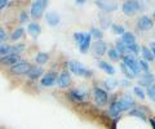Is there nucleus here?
<instances>
[{"instance_id": "f257e3e1", "label": "nucleus", "mask_w": 155, "mask_h": 129, "mask_svg": "<svg viewBox=\"0 0 155 129\" xmlns=\"http://www.w3.org/2000/svg\"><path fill=\"white\" fill-rule=\"evenodd\" d=\"M69 69L72 74L76 76H81V78H92L94 74L91 69H87L85 66L79 61H71L69 62Z\"/></svg>"}, {"instance_id": "f03ea898", "label": "nucleus", "mask_w": 155, "mask_h": 129, "mask_svg": "<svg viewBox=\"0 0 155 129\" xmlns=\"http://www.w3.org/2000/svg\"><path fill=\"white\" fill-rule=\"evenodd\" d=\"M145 9V3L138 2V0H129L124 2L122 5V11L125 16H133L137 12H141Z\"/></svg>"}, {"instance_id": "7ed1b4c3", "label": "nucleus", "mask_w": 155, "mask_h": 129, "mask_svg": "<svg viewBox=\"0 0 155 129\" xmlns=\"http://www.w3.org/2000/svg\"><path fill=\"white\" fill-rule=\"evenodd\" d=\"M48 5H49L48 0H38V2H34L30 8V16L34 20H39V18L44 14Z\"/></svg>"}, {"instance_id": "20e7f679", "label": "nucleus", "mask_w": 155, "mask_h": 129, "mask_svg": "<svg viewBox=\"0 0 155 129\" xmlns=\"http://www.w3.org/2000/svg\"><path fill=\"white\" fill-rule=\"evenodd\" d=\"M122 63H124L127 67L132 71V73L137 76L141 75V69H140V65H138V60L134 56H130V54H124L122 57Z\"/></svg>"}, {"instance_id": "39448f33", "label": "nucleus", "mask_w": 155, "mask_h": 129, "mask_svg": "<svg viewBox=\"0 0 155 129\" xmlns=\"http://www.w3.org/2000/svg\"><path fill=\"white\" fill-rule=\"evenodd\" d=\"M89 97V93L87 89H81V88H75L71 89L69 92V98L72 102L80 103V102H85Z\"/></svg>"}, {"instance_id": "423d86ee", "label": "nucleus", "mask_w": 155, "mask_h": 129, "mask_svg": "<svg viewBox=\"0 0 155 129\" xmlns=\"http://www.w3.org/2000/svg\"><path fill=\"white\" fill-rule=\"evenodd\" d=\"M58 82V73L57 71H48L47 74L43 75L40 80V85L44 88H51L53 85H56Z\"/></svg>"}, {"instance_id": "0eeeda50", "label": "nucleus", "mask_w": 155, "mask_h": 129, "mask_svg": "<svg viewBox=\"0 0 155 129\" xmlns=\"http://www.w3.org/2000/svg\"><path fill=\"white\" fill-rule=\"evenodd\" d=\"M93 97H94V101L97 105L100 106H105V105L109 103V93L106 92L105 89L100 88V87H94L93 88Z\"/></svg>"}, {"instance_id": "6e6552de", "label": "nucleus", "mask_w": 155, "mask_h": 129, "mask_svg": "<svg viewBox=\"0 0 155 129\" xmlns=\"http://www.w3.org/2000/svg\"><path fill=\"white\" fill-rule=\"evenodd\" d=\"M31 63L27 61H21L18 62V63L13 65L11 67V74L13 75H27L28 71L31 70Z\"/></svg>"}, {"instance_id": "1a4fd4ad", "label": "nucleus", "mask_w": 155, "mask_h": 129, "mask_svg": "<svg viewBox=\"0 0 155 129\" xmlns=\"http://www.w3.org/2000/svg\"><path fill=\"white\" fill-rule=\"evenodd\" d=\"M94 4L97 7H98L101 11H102L104 13H113L115 12L116 9H118V3L115 2H101V0H98V2H94Z\"/></svg>"}, {"instance_id": "9d476101", "label": "nucleus", "mask_w": 155, "mask_h": 129, "mask_svg": "<svg viewBox=\"0 0 155 129\" xmlns=\"http://www.w3.org/2000/svg\"><path fill=\"white\" fill-rule=\"evenodd\" d=\"M92 49H93V54L96 57H102L107 53V44L104 40H96L92 45Z\"/></svg>"}, {"instance_id": "9b49d317", "label": "nucleus", "mask_w": 155, "mask_h": 129, "mask_svg": "<svg viewBox=\"0 0 155 129\" xmlns=\"http://www.w3.org/2000/svg\"><path fill=\"white\" fill-rule=\"evenodd\" d=\"M154 21L149 16H142L137 20V28L140 31H147L150 28H153Z\"/></svg>"}, {"instance_id": "f8f14e48", "label": "nucleus", "mask_w": 155, "mask_h": 129, "mask_svg": "<svg viewBox=\"0 0 155 129\" xmlns=\"http://www.w3.org/2000/svg\"><path fill=\"white\" fill-rule=\"evenodd\" d=\"M155 84V76L151 73H147V74H141L138 78V87H150V85Z\"/></svg>"}, {"instance_id": "ddd939ff", "label": "nucleus", "mask_w": 155, "mask_h": 129, "mask_svg": "<svg viewBox=\"0 0 155 129\" xmlns=\"http://www.w3.org/2000/svg\"><path fill=\"white\" fill-rule=\"evenodd\" d=\"M21 56H16V54H8V56H4L0 58V65H5V66H12L18 63V62H21Z\"/></svg>"}, {"instance_id": "4468645a", "label": "nucleus", "mask_w": 155, "mask_h": 129, "mask_svg": "<svg viewBox=\"0 0 155 129\" xmlns=\"http://www.w3.org/2000/svg\"><path fill=\"white\" fill-rule=\"evenodd\" d=\"M57 84H58V87L62 88V89L69 87V85L71 84V75H70V73H67V71H62V73L58 75Z\"/></svg>"}, {"instance_id": "2eb2a0df", "label": "nucleus", "mask_w": 155, "mask_h": 129, "mask_svg": "<svg viewBox=\"0 0 155 129\" xmlns=\"http://www.w3.org/2000/svg\"><path fill=\"white\" fill-rule=\"evenodd\" d=\"M45 22L51 27H56V26L60 25L61 17H60V14H58L57 12H48L45 14Z\"/></svg>"}, {"instance_id": "dca6fc26", "label": "nucleus", "mask_w": 155, "mask_h": 129, "mask_svg": "<svg viewBox=\"0 0 155 129\" xmlns=\"http://www.w3.org/2000/svg\"><path fill=\"white\" fill-rule=\"evenodd\" d=\"M43 73H44V70H43L41 66H32L27 74V78L30 80H38L39 78L43 76Z\"/></svg>"}, {"instance_id": "f3484780", "label": "nucleus", "mask_w": 155, "mask_h": 129, "mask_svg": "<svg viewBox=\"0 0 155 129\" xmlns=\"http://www.w3.org/2000/svg\"><path fill=\"white\" fill-rule=\"evenodd\" d=\"M27 32L30 34L32 37H36L41 34V26L39 25L38 22H30L28 23V26H27Z\"/></svg>"}, {"instance_id": "a211bd4d", "label": "nucleus", "mask_w": 155, "mask_h": 129, "mask_svg": "<svg viewBox=\"0 0 155 129\" xmlns=\"http://www.w3.org/2000/svg\"><path fill=\"white\" fill-rule=\"evenodd\" d=\"M97 65H98V67L102 70L104 73L107 74V75L113 76V75H115V73H116L114 66L111 65V63H109V62H106V61H98V63H97Z\"/></svg>"}, {"instance_id": "6ab92c4d", "label": "nucleus", "mask_w": 155, "mask_h": 129, "mask_svg": "<svg viewBox=\"0 0 155 129\" xmlns=\"http://www.w3.org/2000/svg\"><path fill=\"white\" fill-rule=\"evenodd\" d=\"M91 44H92V36H91L89 32H85V39L79 45V49H80L81 53H87V52L89 50V48H91Z\"/></svg>"}, {"instance_id": "aec40b11", "label": "nucleus", "mask_w": 155, "mask_h": 129, "mask_svg": "<svg viewBox=\"0 0 155 129\" xmlns=\"http://www.w3.org/2000/svg\"><path fill=\"white\" fill-rule=\"evenodd\" d=\"M122 40L125 45H132V44H134L136 43V36H134V34L133 32H130V31H125L124 34L122 35Z\"/></svg>"}, {"instance_id": "412c9836", "label": "nucleus", "mask_w": 155, "mask_h": 129, "mask_svg": "<svg viewBox=\"0 0 155 129\" xmlns=\"http://www.w3.org/2000/svg\"><path fill=\"white\" fill-rule=\"evenodd\" d=\"M129 116H136V118H140L141 120H146V111H145L143 108H140V107H134L129 111L128 114Z\"/></svg>"}, {"instance_id": "4be33fe9", "label": "nucleus", "mask_w": 155, "mask_h": 129, "mask_svg": "<svg viewBox=\"0 0 155 129\" xmlns=\"http://www.w3.org/2000/svg\"><path fill=\"white\" fill-rule=\"evenodd\" d=\"M25 48H26L25 44H22V43H16V44L11 45V52H9V54L21 56V53L25 50Z\"/></svg>"}, {"instance_id": "5701e85b", "label": "nucleus", "mask_w": 155, "mask_h": 129, "mask_svg": "<svg viewBox=\"0 0 155 129\" xmlns=\"http://www.w3.org/2000/svg\"><path fill=\"white\" fill-rule=\"evenodd\" d=\"M141 54H142V60H145L146 62H153L154 61V56L151 53V49L149 47H141Z\"/></svg>"}, {"instance_id": "b1692460", "label": "nucleus", "mask_w": 155, "mask_h": 129, "mask_svg": "<svg viewBox=\"0 0 155 129\" xmlns=\"http://www.w3.org/2000/svg\"><path fill=\"white\" fill-rule=\"evenodd\" d=\"M48 61H49V54L45 53V52H39V53L35 56V62L40 66L45 65Z\"/></svg>"}, {"instance_id": "393cba45", "label": "nucleus", "mask_w": 155, "mask_h": 129, "mask_svg": "<svg viewBox=\"0 0 155 129\" xmlns=\"http://www.w3.org/2000/svg\"><path fill=\"white\" fill-rule=\"evenodd\" d=\"M141 53V47H140L137 43H134L132 45H127V54H130V56H137Z\"/></svg>"}, {"instance_id": "a878e982", "label": "nucleus", "mask_w": 155, "mask_h": 129, "mask_svg": "<svg viewBox=\"0 0 155 129\" xmlns=\"http://www.w3.org/2000/svg\"><path fill=\"white\" fill-rule=\"evenodd\" d=\"M115 49H116V52L120 54V56H124V54H127V45L124 44V43L122 41V40H116L115 41Z\"/></svg>"}, {"instance_id": "bb28decb", "label": "nucleus", "mask_w": 155, "mask_h": 129, "mask_svg": "<svg viewBox=\"0 0 155 129\" xmlns=\"http://www.w3.org/2000/svg\"><path fill=\"white\" fill-rule=\"evenodd\" d=\"M89 34L92 37H94L96 40H102L104 39V31L102 28H97V27H92Z\"/></svg>"}, {"instance_id": "cd10ccee", "label": "nucleus", "mask_w": 155, "mask_h": 129, "mask_svg": "<svg viewBox=\"0 0 155 129\" xmlns=\"http://www.w3.org/2000/svg\"><path fill=\"white\" fill-rule=\"evenodd\" d=\"M23 34H25V28H23V27H18V28H16V30L12 32V35L9 37H11L12 41H17V40H19L23 36Z\"/></svg>"}, {"instance_id": "c85d7f7f", "label": "nucleus", "mask_w": 155, "mask_h": 129, "mask_svg": "<svg viewBox=\"0 0 155 129\" xmlns=\"http://www.w3.org/2000/svg\"><path fill=\"white\" fill-rule=\"evenodd\" d=\"M104 85H105V88H106V92H110V90H114L116 87L119 85V82L118 80H115V79H107V80H105L104 82Z\"/></svg>"}, {"instance_id": "c756f323", "label": "nucleus", "mask_w": 155, "mask_h": 129, "mask_svg": "<svg viewBox=\"0 0 155 129\" xmlns=\"http://www.w3.org/2000/svg\"><path fill=\"white\" fill-rule=\"evenodd\" d=\"M119 66H120V70L123 71V74L125 75V78H127L128 80H132V79H134V78H137V76H136V75H134L132 71H130L124 63H122V62H120V65H119Z\"/></svg>"}, {"instance_id": "7c9ffc66", "label": "nucleus", "mask_w": 155, "mask_h": 129, "mask_svg": "<svg viewBox=\"0 0 155 129\" xmlns=\"http://www.w3.org/2000/svg\"><path fill=\"white\" fill-rule=\"evenodd\" d=\"M100 23H101V27L102 28H109V27H111V20H110V17L109 16H106V14H101L100 16Z\"/></svg>"}, {"instance_id": "2f4dec72", "label": "nucleus", "mask_w": 155, "mask_h": 129, "mask_svg": "<svg viewBox=\"0 0 155 129\" xmlns=\"http://www.w3.org/2000/svg\"><path fill=\"white\" fill-rule=\"evenodd\" d=\"M110 28H111V31H113V34H115V35H120V36H122L125 32L123 25H119V23H113Z\"/></svg>"}, {"instance_id": "473e14b6", "label": "nucleus", "mask_w": 155, "mask_h": 129, "mask_svg": "<svg viewBox=\"0 0 155 129\" xmlns=\"http://www.w3.org/2000/svg\"><path fill=\"white\" fill-rule=\"evenodd\" d=\"M107 56H109V58L111 61H119L120 58H122V56H120L118 52H116V49L113 47V48H109L107 49Z\"/></svg>"}, {"instance_id": "72a5a7b5", "label": "nucleus", "mask_w": 155, "mask_h": 129, "mask_svg": "<svg viewBox=\"0 0 155 129\" xmlns=\"http://www.w3.org/2000/svg\"><path fill=\"white\" fill-rule=\"evenodd\" d=\"M138 65H140V69H141V73H142V74H147V73H150L149 62H146L145 60H138Z\"/></svg>"}, {"instance_id": "f704fd0d", "label": "nucleus", "mask_w": 155, "mask_h": 129, "mask_svg": "<svg viewBox=\"0 0 155 129\" xmlns=\"http://www.w3.org/2000/svg\"><path fill=\"white\" fill-rule=\"evenodd\" d=\"M146 95L149 97L150 101H154L155 102V84L150 85V87L146 88Z\"/></svg>"}, {"instance_id": "c9c22d12", "label": "nucleus", "mask_w": 155, "mask_h": 129, "mask_svg": "<svg viewBox=\"0 0 155 129\" xmlns=\"http://www.w3.org/2000/svg\"><path fill=\"white\" fill-rule=\"evenodd\" d=\"M84 39H85V32L78 31V32H75V34H74V40L76 41L78 45H80L81 43L84 41Z\"/></svg>"}, {"instance_id": "e433bc0d", "label": "nucleus", "mask_w": 155, "mask_h": 129, "mask_svg": "<svg viewBox=\"0 0 155 129\" xmlns=\"http://www.w3.org/2000/svg\"><path fill=\"white\" fill-rule=\"evenodd\" d=\"M133 93H134L136 97H138L140 99H143L145 97H146V94H145L146 92H145V90H143L141 87H138V85H137V87H134V88H133Z\"/></svg>"}, {"instance_id": "4c0bfd02", "label": "nucleus", "mask_w": 155, "mask_h": 129, "mask_svg": "<svg viewBox=\"0 0 155 129\" xmlns=\"http://www.w3.org/2000/svg\"><path fill=\"white\" fill-rule=\"evenodd\" d=\"M9 52H11V45L9 44H2L0 45V57H4V56H8Z\"/></svg>"}, {"instance_id": "58836bf2", "label": "nucleus", "mask_w": 155, "mask_h": 129, "mask_svg": "<svg viewBox=\"0 0 155 129\" xmlns=\"http://www.w3.org/2000/svg\"><path fill=\"white\" fill-rule=\"evenodd\" d=\"M28 20H30V14H28L26 11H22L21 14H19V22L25 23V22H28Z\"/></svg>"}, {"instance_id": "ea45409f", "label": "nucleus", "mask_w": 155, "mask_h": 129, "mask_svg": "<svg viewBox=\"0 0 155 129\" xmlns=\"http://www.w3.org/2000/svg\"><path fill=\"white\" fill-rule=\"evenodd\" d=\"M8 39V35H7V31L4 30L3 27H0V45L4 44V41Z\"/></svg>"}, {"instance_id": "a19ab883", "label": "nucleus", "mask_w": 155, "mask_h": 129, "mask_svg": "<svg viewBox=\"0 0 155 129\" xmlns=\"http://www.w3.org/2000/svg\"><path fill=\"white\" fill-rule=\"evenodd\" d=\"M119 85H122V87H130V80H128V79H122L119 82Z\"/></svg>"}, {"instance_id": "79ce46f5", "label": "nucleus", "mask_w": 155, "mask_h": 129, "mask_svg": "<svg viewBox=\"0 0 155 129\" xmlns=\"http://www.w3.org/2000/svg\"><path fill=\"white\" fill-rule=\"evenodd\" d=\"M150 49H151V53L154 56V60H155V41L150 43Z\"/></svg>"}, {"instance_id": "37998d69", "label": "nucleus", "mask_w": 155, "mask_h": 129, "mask_svg": "<svg viewBox=\"0 0 155 129\" xmlns=\"http://www.w3.org/2000/svg\"><path fill=\"white\" fill-rule=\"evenodd\" d=\"M8 5V2L7 0H0V11L4 8V7H7Z\"/></svg>"}, {"instance_id": "c03bdc74", "label": "nucleus", "mask_w": 155, "mask_h": 129, "mask_svg": "<svg viewBox=\"0 0 155 129\" xmlns=\"http://www.w3.org/2000/svg\"><path fill=\"white\" fill-rule=\"evenodd\" d=\"M149 123H150V125H151V128L155 129V119L154 118H150L149 119Z\"/></svg>"}, {"instance_id": "a18cd8bd", "label": "nucleus", "mask_w": 155, "mask_h": 129, "mask_svg": "<svg viewBox=\"0 0 155 129\" xmlns=\"http://www.w3.org/2000/svg\"><path fill=\"white\" fill-rule=\"evenodd\" d=\"M154 18H155V12H154Z\"/></svg>"}]
</instances>
